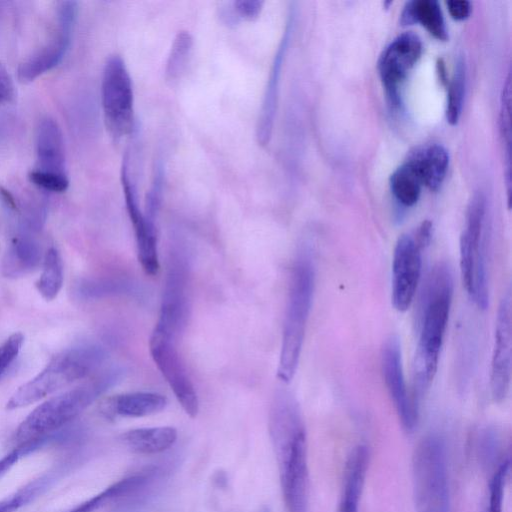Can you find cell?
<instances>
[{"label":"cell","mask_w":512,"mask_h":512,"mask_svg":"<svg viewBox=\"0 0 512 512\" xmlns=\"http://www.w3.org/2000/svg\"><path fill=\"white\" fill-rule=\"evenodd\" d=\"M167 398L155 392H130L110 397L102 410L108 416L144 417L162 411Z\"/></svg>","instance_id":"cell-23"},{"label":"cell","mask_w":512,"mask_h":512,"mask_svg":"<svg viewBox=\"0 0 512 512\" xmlns=\"http://www.w3.org/2000/svg\"><path fill=\"white\" fill-rule=\"evenodd\" d=\"M189 267L182 252L171 253L155 331L177 340L190 316Z\"/></svg>","instance_id":"cell-10"},{"label":"cell","mask_w":512,"mask_h":512,"mask_svg":"<svg viewBox=\"0 0 512 512\" xmlns=\"http://www.w3.org/2000/svg\"><path fill=\"white\" fill-rule=\"evenodd\" d=\"M480 453L485 465H493L499 454L500 437L492 428H485L479 434Z\"/></svg>","instance_id":"cell-34"},{"label":"cell","mask_w":512,"mask_h":512,"mask_svg":"<svg viewBox=\"0 0 512 512\" xmlns=\"http://www.w3.org/2000/svg\"><path fill=\"white\" fill-rule=\"evenodd\" d=\"M121 183L123 187L126 209L133 225L138 260L148 275H156L159 271V257L155 223L147 219L139 208L136 188L129 173V159L126 154L121 167Z\"/></svg>","instance_id":"cell-16"},{"label":"cell","mask_w":512,"mask_h":512,"mask_svg":"<svg viewBox=\"0 0 512 512\" xmlns=\"http://www.w3.org/2000/svg\"><path fill=\"white\" fill-rule=\"evenodd\" d=\"M30 230L21 228L12 239L2 261L5 277H22L33 271L41 260V247Z\"/></svg>","instance_id":"cell-21"},{"label":"cell","mask_w":512,"mask_h":512,"mask_svg":"<svg viewBox=\"0 0 512 512\" xmlns=\"http://www.w3.org/2000/svg\"><path fill=\"white\" fill-rule=\"evenodd\" d=\"M509 469V458L503 459L495 469L489 482L488 501L485 512H502Z\"/></svg>","instance_id":"cell-31"},{"label":"cell","mask_w":512,"mask_h":512,"mask_svg":"<svg viewBox=\"0 0 512 512\" xmlns=\"http://www.w3.org/2000/svg\"><path fill=\"white\" fill-rule=\"evenodd\" d=\"M157 467H149L144 471L129 475L105 488L100 493L82 502L68 512H95L108 503L136 495L152 484L159 475Z\"/></svg>","instance_id":"cell-20"},{"label":"cell","mask_w":512,"mask_h":512,"mask_svg":"<svg viewBox=\"0 0 512 512\" xmlns=\"http://www.w3.org/2000/svg\"><path fill=\"white\" fill-rule=\"evenodd\" d=\"M36 167L34 169L67 175L62 131L51 117L40 120L35 138Z\"/></svg>","instance_id":"cell-17"},{"label":"cell","mask_w":512,"mask_h":512,"mask_svg":"<svg viewBox=\"0 0 512 512\" xmlns=\"http://www.w3.org/2000/svg\"><path fill=\"white\" fill-rule=\"evenodd\" d=\"M511 293L507 290L499 303L494 333V347L490 368V390L492 399L503 402L511 383Z\"/></svg>","instance_id":"cell-15"},{"label":"cell","mask_w":512,"mask_h":512,"mask_svg":"<svg viewBox=\"0 0 512 512\" xmlns=\"http://www.w3.org/2000/svg\"><path fill=\"white\" fill-rule=\"evenodd\" d=\"M370 453L366 445H358L350 452L344 468L343 487L338 512H359Z\"/></svg>","instance_id":"cell-19"},{"label":"cell","mask_w":512,"mask_h":512,"mask_svg":"<svg viewBox=\"0 0 512 512\" xmlns=\"http://www.w3.org/2000/svg\"><path fill=\"white\" fill-rule=\"evenodd\" d=\"M151 357L166 379L179 404L190 417L199 412V399L176 347V340L153 330L149 341Z\"/></svg>","instance_id":"cell-12"},{"label":"cell","mask_w":512,"mask_h":512,"mask_svg":"<svg viewBox=\"0 0 512 512\" xmlns=\"http://www.w3.org/2000/svg\"><path fill=\"white\" fill-rule=\"evenodd\" d=\"M446 5L451 17L458 21L467 19L471 13V4L466 0H450Z\"/></svg>","instance_id":"cell-40"},{"label":"cell","mask_w":512,"mask_h":512,"mask_svg":"<svg viewBox=\"0 0 512 512\" xmlns=\"http://www.w3.org/2000/svg\"><path fill=\"white\" fill-rule=\"evenodd\" d=\"M307 248H302L293 263L282 331L277 377L289 383L297 370L309 318L314 286V264Z\"/></svg>","instance_id":"cell-3"},{"label":"cell","mask_w":512,"mask_h":512,"mask_svg":"<svg viewBox=\"0 0 512 512\" xmlns=\"http://www.w3.org/2000/svg\"><path fill=\"white\" fill-rule=\"evenodd\" d=\"M63 277L60 253L55 247H50L45 253L42 273L36 283L38 292L47 301L53 300L62 288Z\"/></svg>","instance_id":"cell-27"},{"label":"cell","mask_w":512,"mask_h":512,"mask_svg":"<svg viewBox=\"0 0 512 512\" xmlns=\"http://www.w3.org/2000/svg\"><path fill=\"white\" fill-rule=\"evenodd\" d=\"M23 341V334L16 332L0 345V378L17 357Z\"/></svg>","instance_id":"cell-35"},{"label":"cell","mask_w":512,"mask_h":512,"mask_svg":"<svg viewBox=\"0 0 512 512\" xmlns=\"http://www.w3.org/2000/svg\"><path fill=\"white\" fill-rule=\"evenodd\" d=\"M381 371L403 429L414 430L418 421V405L410 397L404 376L401 345L396 336L385 340L381 348Z\"/></svg>","instance_id":"cell-14"},{"label":"cell","mask_w":512,"mask_h":512,"mask_svg":"<svg viewBox=\"0 0 512 512\" xmlns=\"http://www.w3.org/2000/svg\"><path fill=\"white\" fill-rule=\"evenodd\" d=\"M106 357V349L97 343H82L62 351L14 392L6 403V409L28 406L67 387L95 371Z\"/></svg>","instance_id":"cell-4"},{"label":"cell","mask_w":512,"mask_h":512,"mask_svg":"<svg viewBox=\"0 0 512 512\" xmlns=\"http://www.w3.org/2000/svg\"><path fill=\"white\" fill-rule=\"evenodd\" d=\"M262 512H269V511H268L267 509H265V510H264V511H262Z\"/></svg>","instance_id":"cell-42"},{"label":"cell","mask_w":512,"mask_h":512,"mask_svg":"<svg viewBox=\"0 0 512 512\" xmlns=\"http://www.w3.org/2000/svg\"><path fill=\"white\" fill-rule=\"evenodd\" d=\"M275 444L286 512H308L309 469L304 425L272 438Z\"/></svg>","instance_id":"cell-7"},{"label":"cell","mask_w":512,"mask_h":512,"mask_svg":"<svg viewBox=\"0 0 512 512\" xmlns=\"http://www.w3.org/2000/svg\"><path fill=\"white\" fill-rule=\"evenodd\" d=\"M412 484L416 512H452L447 450L438 434H428L416 445Z\"/></svg>","instance_id":"cell-6"},{"label":"cell","mask_w":512,"mask_h":512,"mask_svg":"<svg viewBox=\"0 0 512 512\" xmlns=\"http://www.w3.org/2000/svg\"><path fill=\"white\" fill-rule=\"evenodd\" d=\"M45 479L35 480L0 501V512H16L29 503L45 487Z\"/></svg>","instance_id":"cell-32"},{"label":"cell","mask_w":512,"mask_h":512,"mask_svg":"<svg viewBox=\"0 0 512 512\" xmlns=\"http://www.w3.org/2000/svg\"><path fill=\"white\" fill-rule=\"evenodd\" d=\"M422 53L420 38L406 32L397 36L382 52L378 71L393 107L400 106V87Z\"/></svg>","instance_id":"cell-13"},{"label":"cell","mask_w":512,"mask_h":512,"mask_svg":"<svg viewBox=\"0 0 512 512\" xmlns=\"http://www.w3.org/2000/svg\"><path fill=\"white\" fill-rule=\"evenodd\" d=\"M511 84L510 78L508 76L506 83L504 85L503 93H502V103H501V114H500V123H501V131L504 141H506L507 147H509L510 143V96H511Z\"/></svg>","instance_id":"cell-36"},{"label":"cell","mask_w":512,"mask_h":512,"mask_svg":"<svg viewBox=\"0 0 512 512\" xmlns=\"http://www.w3.org/2000/svg\"><path fill=\"white\" fill-rule=\"evenodd\" d=\"M291 24L292 21H289L274 56L257 120L256 139L261 146L267 145L272 135L281 69L289 42Z\"/></svg>","instance_id":"cell-18"},{"label":"cell","mask_w":512,"mask_h":512,"mask_svg":"<svg viewBox=\"0 0 512 512\" xmlns=\"http://www.w3.org/2000/svg\"><path fill=\"white\" fill-rule=\"evenodd\" d=\"M104 122L115 139L132 132L134 127V95L130 73L123 58L110 55L104 65L101 83Z\"/></svg>","instance_id":"cell-9"},{"label":"cell","mask_w":512,"mask_h":512,"mask_svg":"<svg viewBox=\"0 0 512 512\" xmlns=\"http://www.w3.org/2000/svg\"><path fill=\"white\" fill-rule=\"evenodd\" d=\"M28 178L35 186L47 192L62 193L69 187L67 175L33 169L29 172Z\"/></svg>","instance_id":"cell-33"},{"label":"cell","mask_w":512,"mask_h":512,"mask_svg":"<svg viewBox=\"0 0 512 512\" xmlns=\"http://www.w3.org/2000/svg\"><path fill=\"white\" fill-rule=\"evenodd\" d=\"M452 298V272L446 264L439 263L429 276L421 308L419 338L414 363L417 404L430 387L437 371Z\"/></svg>","instance_id":"cell-1"},{"label":"cell","mask_w":512,"mask_h":512,"mask_svg":"<svg viewBox=\"0 0 512 512\" xmlns=\"http://www.w3.org/2000/svg\"><path fill=\"white\" fill-rule=\"evenodd\" d=\"M39 442L40 441L19 444L15 449L0 458V477L14 465L23 454L32 450Z\"/></svg>","instance_id":"cell-39"},{"label":"cell","mask_w":512,"mask_h":512,"mask_svg":"<svg viewBox=\"0 0 512 512\" xmlns=\"http://www.w3.org/2000/svg\"><path fill=\"white\" fill-rule=\"evenodd\" d=\"M134 290L131 282L117 279L87 280L79 284L77 293L85 298L126 294Z\"/></svg>","instance_id":"cell-30"},{"label":"cell","mask_w":512,"mask_h":512,"mask_svg":"<svg viewBox=\"0 0 512 512\" xmlns=\"http://www.w3.org/2000/svg\"><path fill=\"white\" fill-rule=\"evenodd\" d=\"M465 63L458 58L455 71L449 83L447 94L446 118L451 125H456L460 119L465 94Z\"/></svg>","instance_id":"cell-28"},{"label":"cell","mask_w":512,"mask_h":512,"mask_svg":"<svg viewBox=\"0 0 512 512\" xmlns=\"http://www.w3.org/2000/svg\"><path fill=\"white\" fill-rule=\"evenodd\" d=\"M422 182L414 168L406 161L390 176V189L395 199L405 207L415 205L421 194Z\"/></svg>","instance_id":"cell-26"},{"label":"cell","mask_w":512,"mask_h":512,"mask_svg":"<svg viewBox=\"0 0 512 512\" xmlns=\"http://www.w3.org/2000/svg\"><path fill=\"white\" fill-rule=\"evenodd\" d=\"M487 239L486 199L483 194L476 193L467 208L459 247L463 285L480 309H486L489 302Z\"/></svg>","instance_id":"cell-5"},{"label":"cell","mask_w":512,"mask_h":512,"mask_svg":"<svg viewBox=\"0 0 512 512\" xmlns=\"http://www.w3.org/2000/svg\"><path fill=\"white\" fill-rule=\"evenodd\" d=\"M432 237V223L423 221L413 232L402 234L394 247L391 301L399 312L411 306L420 281L422 251Z\"/></svg>","instance_id":"cell-8"},{"label":"cell","mask_w":512,"mask_h":512,"mask_svg":"<svg viewBox=\"0 0 512 512\" xmlns=\"http://www.w3.org/2000/svg\"><path fill=\"white\" fill-rule=\"evenodd\" d=\"M78 15L76 1H61L56 7V28L47 43L24 59L18 66L21 82H31L55 68L65 57Z\"/></svg>","instance_id":"cell-11"},{"label":"cell","mask_w":512,"mask_h":512,"mask_svg":"<svg viewBox=\"0 0 512 512\" xmlns=\"http://www.w3.org/2000/svg\"><path fill=\"white\" fill-rule=\"evenodd\" d=\"M15 98V86L6 66L0 61V107L10 104Z\"/></svg>","instance_id":"cell-37"},{"label":"cell","mask_w":512,"mask_h":512,"mask_svg":"<svg viewBox=\"0 0 512 512\" xmlns=\"http://www.w3.org/2000/svg\"><path fill=\"white\" fill-rule=\"evenodd\" d=\"M177 437L174 427L159 426L129 430L121 435V440L132 452L151 455L170 449Z\"/></svg>","instance_id":"cell-24"},{"label":"cell","mask_w":512,"mask_h":512,"mask_svg":"<svg viewBox=\"0 0 512 512\" xmlns=\"http://www.w3.org/2000/svg\"><path fill=\"white\" fill-rule=\"evenodd\" d=\"M193 38L188 31H179L176 35L166 62V77L176 79L182 72L190 56Z\"/></svg>","instance_id":"cell-29"},{"label":"cell","mask_w":512,"mask_h":512,"mask_svg":"<svg viewBox=\"0 0 512 512\" xmlns=\"http://www.w3.org/2000/svg\"><path fill=\"white\" fill-rule=\"evenodd\" d=\"M401 23H420L432 36L446 41L448 33L440 5L435 0H414L406 3L401 13Z\"/></svg>","instance_id":"cell-25"},{"label":"cell","mask_w":512,"mask_h":512,"mask_svg":"<svg viewBox=\"0 0 512 512\" xmlns=\"http://www.w3.org/2000/svg\"><path fill=\"white\" fill-rule=\"evenodd\" d=\"M238 18L252 20L259 16L264 2L260 0H237L232 2Z\"/></svg>","instance_id":"cell-38"},{"label":"cell","mask_w":512,"mask_h":512,"mask_svg":"<svg viewBox=\"0 0 512 512\" xmlns=\"http://www.w3.org/2000/svg\"><path fill=\"white\" fill-rule=\"evenodd\" d=\"M0 199L4 203V205L11 211H19V207L14 196L2 186H0Z\"/></svg>","instance_id":"cell-41"},{"label":"cell","mask_w":512,"mask_h":512,"mask_svg":"<svg viewBox=\"0 0 512 512\" xmlns=\"http://www.w3.org/2000/svg\"><path fill=\"white\" fill-rule=\"evenodd\" d=\"M407 162L416 171L422 185L437 191L445 179L449 155L442 145L433 143L415 149L409 155Z\"/></svg>","instance_id":"cell-22"},{"label":"cell","mask_w":512,"mask_h":512,"mask_svg":"<svg viewBox=\"0 0 512 512\" xmlns=\"http://www.w3.org/2000/svg\"><path fill=\"white\" fill-rule=\"evenodd\" d=\"M124 370H104L87 383L54 396L38 405L18 426L15 441L19 444L41 441L83 412L99 396L121 381Z\"/></svg>","instance_id":"cell-2"}]
</instances>
